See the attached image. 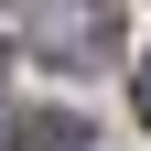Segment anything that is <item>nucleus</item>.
Listing matches in <instances>:
<instances>
[{"label":"nucleus","mask_w":151,"mask_h":151,"mask_svg":"<svg viewBox=\"0 0 151 151\" xmlns=\"http://www.w3.org/2000/svg\"><path fill=\"white\" fill-rule=\"evenodd\" d=\"M22 151H86V119H32Z\"/></svg>","instance_id":"nucleus-2"},{"label":"nucleus","mask_w":151,"mask_h":151,"mask_svg":"<svg viewBox=\"0 0 151 151\" xmlns=\"http://www.w3.org/2000/svg\"><path fill=\"white\" fill-rule=\"evenodd\" d=\"M11 22L43 43V65L65 76H97L108 54H119V0H11Z\"/></svg>","instance_id":"nucleus-1"},{"label":"nucleus","mask_w":151,"mask_h":151,"mask_svg":"<svg viewBox=\"0 0 151 151\" xmlns=\"http://www.w3.org/2000/svg\"><path fill=\"white\" fill-rule=\"evenodd\" d=\"M0 151H22V129H11V119H0Z\"/></svg>","instance_id":"nucleus-4"},{"label":"nucleus","mask_w":151,"mask_h":151,"mask_svg":"<svg viewBox=\"0 0 151 151\" xmlns=\"http://www.w3.org/2000/svg\"><path fill=\"white\" fill-rule=\"evenodd\" d=\"M129 108H140V129H151V54H140V86H129Z\"/></svg>","instance_id":"nucleus-3"}]
</instances>
